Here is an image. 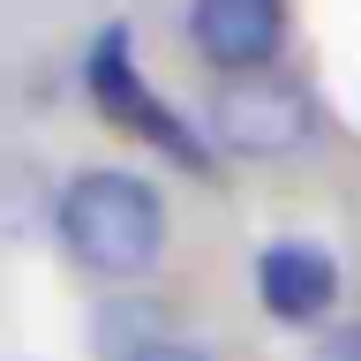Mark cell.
Listing matches in <instances>:
<instances>
[{
  "mask_svg": "<svg viewBox=\"0 0 361 361\" xmlns=\"http://www.w3.org/2000/svg\"><path fill=\"white\" fill-rule=\"evenodd\" d=\"M61 241L98 279H143L166 256V203L151 180L90 166L61 188Z\"/></svg>",
  "mask_w": 361,
  "mask_h": 361,
  "instance_id": "6da1fadb",
  "label": "cell"
},
{
  "mask_svg": "<svg viewBox=\"0 0 361 361\" xmlns=\"http://www.w3.org/2000/svg\"><path fill=\"white\" fill-rule=\"evenodd\" d=\"M128 361H211L203 346H180V338H151V346H135Z\"/></svg>",
  "mask_w": 361,
  "mask_h": 361,
  "instance_id": "52a82bcc",
  "label": "cell"
},
{
  "mask_svg": "<svg viewBox=\"0 0 361 361\" xmlns=\"http://www.w3.org/2000/svg\"><path fill=\"white\" fill-rule=\"evenodd\" d=\"M90 98H98V113H106V121H121L128 135H143L151 151L180 158L188 173H203V166H211V158H203V143L188 135V121H180L173 106H158V98H151V83L135 75V53H128V23H113L106 38L90 45Z\"/></svg>",
  "mask_w": 361,
  "mask_h": 361,
  "instance_id": "7a4b0ae2",
  "label": "cell"
},
{
  "mask_svg": "<svg viewBox=\"0 0 361 361\" xmlns=\"http://www.w3.org/2000/svg\"><path fill=\"white\" fill-rule=\"evenodd\" d=\"M316 361H361V324H338V331L316 346Z\"/></svg>",
  "mask_w": 361,
  "mask_h": 361,
  "instance_id": "8992f818",
  "label": "cell"
},
{
  "mask_svg": "<svg viewBox=\"0 0 361 361\" xmlns=\"http://www.w3.org/2000/svg\"><path fill=\"white\" fill-rule=\"evenodd\" d=\"M256 293L279 324H316L338 301V264L316 241H271L264 264H256Z\"/></svg>",
  "mask_w": 361,
  "mask_h": 361,
  "instance_id": "5b68a950",
  "label": "cell"
},
{
  "mask_svg": "<svg viewBox=\"0 0 361 361\" xmlns=\"http://www.w3.org/2000/svg\"><path fill=\"white\" fill-rule=\"evenodd\" d=\"M211 128H219L226 151H241V158H279L309 135V90L286 83L279 68L226 75L219 98H211Z\"/></svg>",
  "mask_w": 361,
  "mask_h": 361,
  "instance_id": "3957f363",
  "label": "cell"
},
{
  "mask_svg": "<svg viewBox=\"0 0 361 361\" xmlns=\"http://www.w3.org/2000/svg\"><path fill=\"white\" fill-rule=\"evenodd\" d=\"M188 30H196L203 61L248 75V68H264L271 53H279V38H286V0H196Z\"/></svg>",
  "mask_w": 361,
  "mask_h": 361,
  "instance_id": "277c9868",
  "label": "cell"
}]
</instances>
